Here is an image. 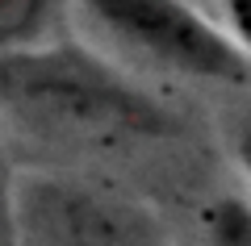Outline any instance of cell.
Here are the masks:
<instances>
[{
    "instance_id": "5",
    "label": "cell",
    "mask_w": 251,
    "mask_h": 246,
    "mask_svg": "<svg viewBox=\"0 0 251 246\" xmlns=\"http://www.w3.org/2000/svg\"><path fill=\"white\" fill-rule=\"evenodd\" d=\"M201 238L205 246H251V217L243 196L218 192L201 209Z\"/></svg>"
},
{
    "instance_id": "4",
    "label": "cell",
    "mask_w": 251,
    "mask_h": 246,
    "mask_svg": "<svg viewBox=\"0 0 251 246\" xmlns=\"http://www.w3.org/2000/svg\"><path fill=\"white\" fill-rule=\"evenodd\" d=\"M67 38V0H0V50Z\"/></svg>"
},
{
    "instance_id": "6",
    "label": "cell",
    "mask_w": 251,
    "mask_h": 246,
    "mask_svg": "<svg viewBox=\"0 0 251 246\" xmlns=\"http://www.w3.org/2000/svg\"><path fill=\"white\" fill-rule=\"evenodd\" d=\"M13 179H17V158L0 134V246H21L17 242V217H13Z\"/></svg>"
},
{
    "instance_id": "1",
    "label": "cell",
    "mask_w": 251,
    "mask_h": 246,
    "mask_svg": "<svg viewBox=\"0 0 251 246\" xmlns=\"http://www.w3.org/2000/svg\"><path fill=\"white\" fill-rule=\"evenodd\" d=\"M0 134L38 167L130 188H193L209 163L205 130L163 88L113 67L75 38L0 50Z\"/></svg>"
},
{
    "instance_id": "3",
    "label": "cell",
    "mask_w": 251,
    "mask_h": 246,
    "mask_svg": "<svg viewBox=\"0 0 251 246\" xmlns=\"http://www.w3.org/2000/svg\"><path fill=\"white\" fill-rule=\"evenodd\" d=\"M13 217L21 246H172L147 196L38 163L17 167Z\"/></svg>"
},
{
    "instance_id": "2",
    "label": "cell",
    "mask_w": 251,
    "mask_h": 246,
    "mask_svg": "<svg viewBox=\"0 0 251 246\" xmlns=\"http://www.w3.org/2000/svg\"><path fill=\"white\" fill-rule=\"evenodd\" d=\"M67 38L155 88L251 84L247 38L193 0H67Z\"/></svg>"
}]
</instances>
